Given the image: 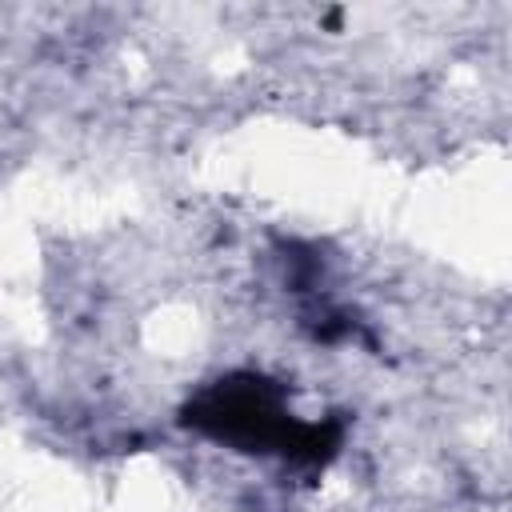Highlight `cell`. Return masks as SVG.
<instances>
[{"instance_id":"6da1fadb","label":"cell","mask_w":512,"mask_h":512,"mask_svg":"<svg viewBox=\"0 0 512 512\" xmlns=\"http://www.w3.org/2000/svg\"><path fill=\"white\" fill-rule=\"evenodd\" d=\"M184 420L220 444L240 452H280L292 464H324L340 444V424L296 420L284 392L256 372L216 380L184 408Z\"/></svg>"}]
</instances>
